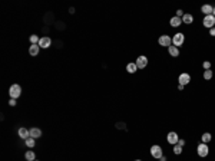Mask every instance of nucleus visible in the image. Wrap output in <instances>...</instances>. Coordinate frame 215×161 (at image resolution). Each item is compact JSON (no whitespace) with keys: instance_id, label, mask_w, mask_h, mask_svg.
<instances>
[{"instance_id":"26","label":"nucleus","mask_w":215,"mask_h":161,"mask_svg":"<svg viewBox=\"0 0 215 161\" xmlns=\"http://www.w3.org/2000/svg\"><path fill=\"white\" fill-rule=\"evenodd\" d=\"M185 15V13H184V12H182V10H176V16H178V17H181V19H182V16Z\"/></svg>"},{"instance_id":"9","label":"nucleus","mask_w":215,"mask_h":161,"mask_svg":"<svg viewBox=\"0 0 215 161\" xmlns=\"http://www.w3.org/2000/svg\"><path fill=\"white\" fill-rule=\"evenodd\" d=\"M178 80H179V85H184V86H185L186 83L191 80V76H189V73H181Z\"/></svg>"},{"instance_id":"14","label":"nucleus","mask_w":215,"mask_h":161,"mask_svg":"<svg viewBox=\"0 0 215 161\" xmlns=\"http://www.w3.org/2000/svg\"><path fill=\"white\" fill-rule=\"evenodd\" d=\"M181 23H182V19L178 17V16H173V17L171 19V26L172 28H178V26H181Z\"/></svg>"},{"instance_id":"11","label":"nucleus","mask_w":215,"mask_h":161,"mask_svg":"<svg viewBox=\"0 0 215 161\" xmlns=\"http://www.w3.org/2000/svg\"><path fill=\"white\" fill-rule=\"evenodd\" d=\"M52 43V40H50V37H40V40H39V46L43 48V49H47Z\"/></svg>"},{"instance_id":"5","label":"nucleus","mask_w":215,"mask_h":161,"mask_svg":"<svg viewBox=\"0 0 215 161\" xmlns=\"http://www.w3.org/2000/svg\"><path fill=\"white\" fill-rule=\"evenodd\" d=\"M202 23H204V26L205 28H214V25H215V16L214 15H208V16H205L204 17V20H202Z\"/></svg>"},{"instance_id":"19","label":"nucleus","mask_w":215,"mask_h":161,"mask_svg":"<svg viewBox=\"0 0 215 161\" xmlns=\"http://www.w3.org/2000/svg\"><path fill=\"white\" fill-rule=\"evenodd\" d=\"M201 139H202V142H204V144H208V142L212 139V137H211V134H209V132H205V134H202Z\"/></svg>"},{"instance_id":"25","label":"nucleus","mask_w":215,"mask_h":161,"mask_svg":"<svg viewBox=\"0 0 215 161\" xmlns=\"http://www.w3.org/2000/svg\"><path fill=\"white\" fill-rule=\"evenodd\" d=\"M202 68L207 71V69H209L211 68V62H208V60H205V62H202Z\"/></svg>"},{"instance_id":"23","label":"nucleus","mask_w":215,"mask_h":161,"mask_svg":"<svg viewBox=\"0 0 215 161\" xmlns=\"http://www.w3.org/2000/svg\"><path fill=\"white\" fill-rule=\"evenodd\" d=\"M35 138H32V137H30V138H27L26 139V145L29 147V148H33V147H35Z\"/></svg>"},{"instance_id":"22","label":"nucleus","mask_w":215,"mask_h":161,"mask_svg":"<svg viewBox=\"0 0 215 161\" xmlns=\"http://www.w3.org/2000/svg\"><path fill=\"white\" fill-rule=\"evenodd\" d=\"M211 78H212V71H211V69H207V71H204V79L209 80Z\"/></svg>"},{"instance_id":"7","label":"nucleus","mask_w":215,"mask_h":161,"mask_svg":"<svg viewBox=\"0 0 215 161\" xmlns=\"http://www.w3.org/2000/svg\"><path fill=\"white\" fill-rule=\"evenodd\" d=\"M136 66H138V69H143V68H146V65H148V58L146 56H139V58L136 59Z\"/></svg>"},{"instance_id":"27","label":"nucleus","mask_w":215,"mask_h":161,"mask_svg":"<svg viewBox=\"0 0 215 161\" xmlns=\"http://www.w3.org/2000/svg\"><path fill=\"white\" fill-rule=\"evenodd\" d=\"M9 105H10V107H14V105H16V99H10V101H9Z\"/></svg>"},{"instance_id":"13","label":"nucleus","mask_w":215,"mask_h":161,"mask_svg":"<svg viewBox=\"0 0 215 161\" xmlns=\"http://www.w3.org/2000/svg\"><path fill=\"white\" fill-rule=\"evenodd\" d=\"M201 12H202V13H204L205 16L212 15V12H214V7H212L211 4H204V6L201 7Z\"/></svg>"},{"instance_id":"6","label":"nucleus","mask_w":215,"mask_h":161,"mask_svg":"<svg viewBox=\"0 0 215 161\" xmlns=\"http://www.w3.org/2000/svg\"><path fill=\"white\" fill-rule=\"evenodd\" d=\"M196 151H198V155H199V157H207L208 153H209V148H208L207 144L201 142L199 145L196 147Z\"/></svg>"},{"instance_id":"17","label":"nucleus","mask_w":215,"mask_h":161,"mask_svg":"<svg viewBox=\"0 0 215 161\" xmlns=\"http://www.w3.org/2000/svg\"><path fill=\"white\" fill-rule=\"evenodd\" d=\"M39 49H40L39 45H32V46L29 48V53H30L32 56H36V55L39 53Z\"/></svg>"},{"instance_id":"1","label":"nucleus","mask_w":215,"mask_h":161,"mask_svg":"<svg viewBox=\"0 0 215 161\" xmlns=\"http://www.w3.org/2000/svg\"><path fill=\"white\" fill-rule=\"evenodd\" d=\"M9 95L12 99H16V98H19L22 95V86L20 85H17V83H13L10 89H9Z\"/></svg>"},{"instance_id":"29","label":"nucleus","mask_w":215,"mask_h":161,"mask_svg":"<svg viewBox=\"0 0 215 161\" xmlns=\"http://www.w3.org/2000/svg\"><path fill=\"white\" fill-rule=\"evenodd\" d=\"M178 144H179V145H181V147H184V145H185V139H181V138H179Z\"/></svg>"},{"instance_id":"15","label":"nucleus","mask_w":215,"mask_h":161,"mask_svg":"<svg viewBox=\"0 0 215 161\" xmlns=\"http://www.w3.org/2000/svg\"><path fill=\"white\" fill-rule=\"evenodd\" d=\"M168 52H169V55L173 56V58H176V56L179 55V49L176 48V46H173V45H171V46L168 48Z\"/></svg>"},{"instance_id":"4","label":"nucleus","mask_w":215,"mask_h":161,"mask_svg":"<svg viewBox=\"0 0 215 161\" xmlns=\"http://www.w3.org/2000/svg\"><path fill=\"white\" fill-rule=\"evenodd\" d=\"M158 42L161 46H165V48H169L172 45V37H169V35H162V36L158 39Z\"/></svg>"},{"instance_id":"16","label":"nucleus","mask_w":215,"mask_h":161,"mask_svg":"<svg viewBox=\"0 0 215 161\" xmlns=\"http://www.w3.org/2000/svg\"><path fill=\"white\" fill-rule=\"evenodd\" d=\"M194 22V16L189 15V13H185V15L182 16V23H185V25H191Z\"/></svg>"},{"instance_id":"21","label":"nucleus","mask_w":215,"mask_h":161,"mask_svg":"<svg viewBox=\"0 0 215 161\" xmlns=\"http://www.w3.org/2000/svg\"><path fill=\"white\" fill-rule=\"evenodd\" d=\"M29 40H30V43L32 45H39V40H40V39H39L37 35H32V36L29 37Z\"/></svg>"},{"instance_id":"10","label":"nucleus","mask_w":215,"mask_h":161,"mask_svg":"<svg viewBox=\"0 0 215 161\" xmlns=\"http://www.w3.org/2000/svg\"><path fill=\"white\" fill-rule=\"evenodd\" d=\"M17 134H19V137H20L22 139H24V141H26L27 138H30V131H29L27 128H23V127H22Z\"/></svg>"},{"instance_id":"30","label":"nucleus","mask_w":215,"mask_h":161,"mask_svg":"<svg viewBox=\"0 0 215 161\" xmlns=\"http://www.w3.org/2000/svg\"><path fill=\"white\" fill-rule=\"evenodd\" d=\"M159 161H166V158H165L164 155H162V157H161V158H159Z\"/></svg>"},{"instance_id":"12","label":"nucleus","mask_w":215,"mask_h":161,"mask_svg":"<svg viewBox=\"0 0 215 161\" xmlns=\"http://www.w3.org/2000/svg\"><path fill=\"white\" fill-rule=\"evenodd\" d=\"M29 131H30V137H32V138H40V137H42V131H40L39 128H36V127L30 128Z\"/></svg>"},{"instance_id":"28","label":"nucleus","mask_w":215,"mask_h":161,"mask_svg":"<svg viewBox=\"0 0 215 161\" xmlns=\"http://www.w3.org/2000/svg\"><path fill=\"white\" fill-rule=\"evenodd\" d=\"M209 35H211V36H215V28H211V29H209Z\"/></svg>"},{"instance_id":"18","label":"nucleus","mask_w":215,"mask_h":161,"mask_svg":"<svg viewBox=\"0 0 215 161\" xmlns=\"http://www.w3.org/2000/svg\"><path fill=\"white\" fill-rule=\"evenodd\" d=\"M126 71H128L129 73H135L136 71H138V66H136V63H128V65H126Z\"/></svg>"},{"instance_id":"31","label":"nucleus","mask_w":215,"mask_h":161,"mask_svg":"<svg viewBox=\"0 0 215 161\" xmlns=\"http://www.w3.org/2000/svg\"><path fill=\"white\" fill-rule=\"evenodd\" d=\"M212 15H214V16H215V7H214V12H212Z\"/></svg>"},{"instance_id":"8","label":"nucleus","mask_w":215,"mask_h":161,"mask_svg":"<svg viewBox=\"0 0 215 161\" xmlns=\"http://www.w3.org/2000/svg\"><path fill=\"white\" fill-rule=\"evenodd\" d=\"M166 139H168V142H169V144H172V145H175V144H178V141H179V138H178V134H176V132H173V131H171L169 134H168V137H166Z\"/></svg>"},{"instance_id":"32","label":"nucleus","mask_w":215,"mask_h":161,"mask_svg":"<svg viewBox=\"0 0 215 161\" xmlns=\"http://www.w3.org/2000/svg\"><path fill=\"white\" fill-rule=\"evenodd\" d=\"M135 161H142V160H135Z\"/></svg>"},{"instance_id":"3","label":"nucleus","mask_w":215,"mask_h":161,"mask_svg":"<svg viewBox=\"0 0 215 161\" xmlns=\"http://www.w3.org/2000/svg\"><path fill=\"white\" fill-rule=\"evenodd\" d=\"M150 155H152L153 158L159 160V158L164 155V151H162V148H161L159 145H152L150 147Z\"/></svg>"},{"instance_id":"2","label":"nucleus","mask_w":215,"mask_h":161,"mask_svg":"<svg viewBox=\"0 0 215 161\" xmlns=\"http://www.w3.org/2000/svg\"><path fill=\"white\" fill-rule=\"evenodd\" d=\"M184 42H185V36H184V33H175L173 37H172V43H173V46H176V48L182 46Z\"/></svg>"},{"instance_id":"20","label":"nucleus","mask_w":215,"mask_h":161,"mask_svg":"<svg viewBox=\"0 0 215 161\" xmlns=\"http://www.w3.org/2000/svg\"><path fill=\"white\" fill-rule=\"evenodd\" d=\"M24 157H26V160L27 161H35V158H36V155H35L33 151H27V153L24 154Z\"/></svg>"},{"instance_id":"24","label":"nucleus","mask_w":215,"mask_h":161,"mask_svg":"<svg viewBox=\"0 0 215 161\" xmlns=\"http://www.w3.org/2000/svg\"><path fill=\"white\" fill-rule=\"evenodd\" d=\"M173 153L176 154V155H179V154L182 153V147L179 145V144H175V145H173Z\"/></svg>"}]
</instances>
